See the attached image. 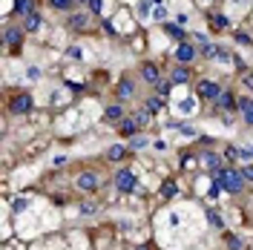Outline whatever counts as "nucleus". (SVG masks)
Segmentation results:
<instances>
[{
	"label": "nucleus",
	"instance_id": "1",
	"mask_svg": "<svg viewBox=\"0 0 253 250\" xmlns=\"http://www.w3.org/2000/svg\"><path fill=\"white\" fill-rule=\"evenodd\" d=\"M216 181H219L221 190H227L230 196H236V193H242L245 190V176H242V170H219L216 173Z\"/></svg>",
	"mask_w": 253,
	"mask_h": 250
},
{
	"label": "nucleus",
	"instance_id": "2",
	"mask_svg": "<svg viewBox=\"0 0 253 250\" xmlns=\"http://www.w3.org/2000/svg\"><path fill=\"white\" fill-rule=\"evenodd\" d=\"M221 92H224V89H221L216 81H210V78H204V81H199V84H196V95H199V98H204V101H216Z\"/></svg>",
	"mask_w": 253,
	"mask_h": 250
},
{
	"label": "nucleus",
	"instance_id": "3",
	"mask_svg": "<svg viewBox=\"0 0 253 250\" xmlns=\"http://www.w3.org/2000/svg\"><path fill=\"white\" fill-rule=\"evenodd\" d=\"M112 181H115V187L121 190V193H135V187H138V179H135L132 170H118Z\"/></svg>",
	"mask_w": 253,
	"mask_h": 250
},
{
	"label": "nucleus",
	"instance_id": "4",
	"mask_svg": "<svg viewBox=\"0 0 253 250\" xmlns=\"http://www.w3.org/2000/svg\"><path fill=\"white\" fill-rule=\"evenodd\" d=\"M9 112H15V115L32 112V95L29 92H18L12 101H9Z\"/></svg>",
	"mask_w": 253,
	"mask_h": 250
},
{
	"label": "nucleus",
	"instance_id": "5",
	"mask_svg": "<svg viewBox=\"0 0 253 250\" xmlns=\"http://www.w3.org/2000/svg\"><path fill=\"white\" fill-rule=\"evenodd\" d=\"M3 40H6V46L15 52V49L23 43V29H20V26H6V29H3Z\"/></svg>",
	"mask_w": 253,
	"mask_h": 250
},
{
	"label": "nucleus",
	"instance_id": "6",
	"mask_svg": "<svg viewBox=\"0 0 253 250\" xmlns=\"http://www.w3.org/2000/svg\"><path fill=\"white\" fill-rule=\"evenodd\" d=\"M75 184H78V190H84V193H95V190H98V184H101V181H98V176H95L92 170H90V173H81V176H78V181H75Z\"/></svg>",
	"mask_w": 253,
	"mask_h": 250
},
{
	"label": "nucleus",
	"instance_id": "7",
	"mask_svg": "<svg viewBox=\"0 0 253 250\" xmlns=\"http://www.w3.org/2000/svg\"><path fill=\"white\" fill-rule=\"evenodd\" d=\"M141 78H144L147 84H153V87H156L158 81H161V69H158L153 61H144V63H141Z\"/></svg>",
	"mask_w": 253,
	"mask_h": 250
},
{
	"label": "nucleus",
	"instance_id": "8",
	"mask_svg": "<svg viewBox=\"0 0 253 250\" xmlns=\"http://www.w3.org/2000/svg\"><path fill=\"white\" fill-rule=\"evenodd\" d=\"M193 37L199 40V52H201L204 58H219V46H216V43H210V40H207L204 35H199V32H196Z\"/></svg>",
	"mask_w": 253,
	"mask_h": 250
},
{
	"label": "nucleus",
	"instance_id": "9",
	"mask_svg": "<svg viewBox=\"0 0 253 250\" xmlns=\"http://www.w3.org/2000/svg\"><path fill=\"white\" fill-rule=\"evenodd\" d=\"M221 161H224V158L216 156V153H210V150H207V153H201V167H204V170H210V173H219Z\"/></svg>",
	"mask_w": 253,
	"mask_h": 250
},
{
	"label": "nucleus",
	"instance_id": "10",
	"mask_svg": "<svg viewBox=\"0 0 253 250\" xmlns=\"http://www.w3.org/2000/svg\"><path fill=\"white\" fill-rule=\"evenodd\" d=\"M90 26H92V20L87 15H72L69 18V29L72 32H90Z\"/></svg>",
	"mask_w": 253,
	"mask_h": 250
},
{
	"label": "nucleus",
	"instance_id": "11",
	"mask_svg": "<svg viewBox=\"0 0 253 250\" xmlns=\"http://www.w3.org/2000/svg\"><path fill=\"white\" fill-rule=\"evenodd\" d=\"M176 58H179L181 63H190L193 58H196V49H193L190 43H184V40H181V43L176 46Z\"/></svg>",
	"mask_w": 253,
	"mask_h": 250
},
{
	"label": "nucleus",
	"instance_id": "12",
	"mask_svg": "<svg viewBox=\"0 0 253 250\" xmlns=\"http://www.w3.org/2000/svg\"><path fill=\"white\" fill-rule=\"evenodd\" d=\"M115 95H118V101L132 98V81H129V78H121V81H118V87H115Z\"/></svg>",
	"mask_w": 253,
	"mask_h": 250
},
{
	"label": "nucleus",
	"instance_id": "13",
	"mask_svg": "<svg viewBox=\"0 0 253 250\" xmlns=\"http://www.w3.org/2000/svg\"><path fill=\"white\" fill-rule=\"evenodd\" d=\"M216 104H219V109H227V112H230V109L236 107V98H233V92H230V89H224V92L216 98Z\"/></svg>",
	"mask_w": 253,
	"mask_h": 250
},
{
	"label": "nucleus",
	"instance_id": "14",
	"mask_svg": "<svg viewBox=\"0 0 253 250\" xmlns=\"http://www.w3.org/2000/svg\"><path fill=\"white\" fill-rule=\"evenodd\" d=\"M239 109L245 112V124L253 126V98H242L239 101Z\"/></svg>",
	"mask_w": 253,
	"mask_h": 250
},
{
	"label": "nucleus",
	"instance_id": "15",
	"mask_svg": "<svg viewBox=\"0 0 253 250\" xmlns=\"http://www.w3.org/2000/svg\"><path fill=\"white\" fill-rule=\"evenodd\" d=\"M107 121H124V109L118 107V104H112V107H107Z\"/></svg>",
	"mask_w": 253,
	"mask_h": 250
},
{
	"label": "nucleus",
	"instance_id": "16",
	"mask_svg": "<svg viewBox=\"0 0 253 250\" xmlns=\"http://www.w3.org/2000/svg\"><path fill=\"white\" fill-rule=\"evenodd\" d=\"M23 29H26V32H37V29H40V15H37V12H32L29 18L23 20Z\"/></svg>",
	"mask_w": 253,
	"mask_h": 250
},
{
	"label": "nucleus",
	"instance_id": "17",
	"mask_svg": "<svg viewBox=\"0 0 253 250\" xmlns=\"http://www.w3.org/2000/svg\"><path fill=\"white\" fill-rule=\"evenodd\" d=\"M187 81H190V69H184V66L173 69V84H187Z\"/></svg>",
	"mask_w": 253,
	"mask_h": 250
},
{
	"label": "nucleus",
	"instance_id": "18",
	"mask_svg": "<svg viewBox=\"0 0 253 250\" xmlns=\"http://www.w3.org/2000/svg\"><path fill=\"white\" fill-rule=\"evenodd\" d=\"M161 107H164V98H150V101H147V107H144V109H147V112H150V115H156V112H161Z\"/></svg>",
	"mask_w": 253,
	"mask_h": 250
},
{
	"label": "nucleus",
	"instance_id": "19",
	"mask_svg": "<svg viewBox=\"0 0 253 250\" xmlns=\"http://www.w3.org/2000/svg\"><path fill=\"white\" fill-rule=\"evenodd\" d=\"M124 156H126V150L121 147V144H115V147H109V150H107V158H109V161H121Z\"/></svg>",
	"mask_w": 253,
	"mask_h": 250
},
{
	"label": "nucleus",
	"instance_id": "20",
	"mask_svg": "<svg viewBox=\"0 0 253 250\" xmlns=\"http://www.w3.org/2000/svg\"><path fill=\"white\" fill-rule=\"evenodd\" d=\"M224 245H227L230 250H242V239L233 236V233H224Z\"/></svg>",
	"mask_w": 253,
	"mask_h": 250
},
{
	"label": "nucleus",
	"instance_id": "21",
	"mask_svg": "<svg viewBox=\"0 0 253 250\" xmlns=\"http://www.w3.org/2000/svg\"><path fill=\"white\" fill-rule=\"evenodd\" d=\"M135 129H138L135 118H124V121H121V135H132Z\"/></svg>",
	"mask_w": 253,
	"mask_h": 250
},
{
	"label": "nucleus",
	"instance_id": "22",
	"mask_svg": "<svg viewBox=\"0 0 253 250\" xmlns=\"http://www.w3.org/2000/svg\"><path fill=\"white\" fill-rule=\"evenodd\" d=\"M176 193H179V184H176V181H164V187H161V196H164V198H173Z\"/></svg>",
	"mask_w": 253,
	"mask_h": 250
},
{
	"label": "nucleus",
	"instance_id": "23",
	"mask_svg": "<svg viewBox=\"0 0 253 250\" xmlns=\"http://www.w3.org/2000/svg\"><path fill=\"white\" fill-rule=\"evenodd\" d=\"M210 23H213V29H227L230 20H227L224 15H210Z\"/></svg>",
	"mask_w": 253,
	"mask_h": 250
},
{
	"label": "nucleus",
	"instance_id": "24",
	"mask_svg": "<svg viewBox=\"0 0 253 250\" xmlns=\"http://www.w3.org/2000/svg\"><path fill=\"white\" fill-rule=\"evenodd\" d=\"M32 12H35V9H32V0H18V15L29 18Z\"/></svg>",
	"mask_w": 253,
	"mask_h": 250
},
{
	"label": "nucleus",
	"instance_id": "25",
	"mask_svg": "<svg viewBox=\"0 0 253 250\" xmlns=\"http://www.w3.org/2000/svg\"><path fill=\"white\" fill-rule=\"evenodd\" d=\"M132 118H135V124H138V126H144L147 121H150V112H147V109H141V112H135Z\"/></svg>",
	"mask_w": 253,
	"mask_h": 250
},
{
	"label": "nucleus",
	"instance_id": "26",
	"mask_svg": "<svg viewBox=\"0 0 253 250\" xmlns=\"http://www.w3.org/2000/svg\"><path fill=\"white\" fill-rule=\"evenodd\" d=\"M49 3H52L55 9H61V12H69V9H72V0H49Z\"/></svg>",
	"mask_w": 253,
	"mask_h": 250
},
{
	"label": "nucleus",
	"instance_id": "27",
	"mask_svg": "<svg viewBox=\"0 0 253 250\" xmlns=\"http://www.w3.org/2000/svg\"><path fill=\"white\" fill-rule=\"evenodd\" d=\"M81 3H87L92 15H98V12H101V6H104V0H81Z\"/></svg>",
	"mask_w": 253,
	"mask_h": 250
},
{
	"label": "nucleus",
	"instance_id": "28",
	"mask_svg": "<svg viewBox=\"0 0 253 250\" xmlns=\"http://www.w3.org/2000/svg\"><path fill=\"white\" fill-rule=\"evenodd\" d=\"M207 219H210V224H213V227H224V221L219 219V213H216V210H207Z\"/></svg>",
	"mask_w": 253,
	"mask_h": 250
},
{
	"label": "nucleus",
	"instance_id": "29",
	"mask_svg": "<svg viewBox=\"0 0 253 250\" xmlns=\"http://www.w3.org/2000/svg\"><path fill=\"white\" fill-rule=\"evenodd\" d=\"M164 29H167V35H173V37H179V40H181V37H184V32L179 29V26H173V23H167V26H164Z\"/></svg>",
	"mask_w": 253,
	"mask_h": 250
},
{
	"label": "nucleus",
	"instance_id": "30",
	"mask_svg": "<svg viewBox=\"0 0 253 250\" xmlns=\"http://www.w3.org/2000/svg\"><path fill=\"white\" fill-rule=\"evenodd\" d=\"M224 161H239V150L236 147H227L224 150Z\"/></svg>",
	"mask_w": 253,
	"mask_h": 250
},
{
	"label": "nucleus",
	"instance_id": "31",
	"mask_svg": "<svg viewBox=\"0 0 253 250\" xmlns=\"http://www.w3.org/2000/svg\"><path fill=\"white\" fill-rule=\"evenodd\" d=\"M156 92H158V98H164V95L170 92V84H167V81H158V84H156Z\"/></svg>",
	"mask_w": 253,
	"mask_h": 250
},
{
	"label": "nucleus",
	"instance_id": "32",
	"mask_svg": "<svg viewBox=\"0 0 253 250\" xmlns=\"http://www.w3.org/2000/svg\"><path fill=\"white\" fill-rule=\"evenodd\" d=\"M242 84H245V87H251V89H253V72H242Z\"/></svg>",
	"mask_w": 253,
	"mask_h": 250
},
{
	"label": "nucleus",
	"instance_id": "33",
	"mask_svg": "<svg viewBox=\"0 0 253 250\" xmlns=\"http://www.w3.org/2000/svg\"><path fill=\"white\" fill-rule=\"evenodd\" d=\"M242 176H245V181H253V164H251V167H245V170H242Z\"/></svg>",
	"mask_w": 253,
	"mask_h": 250
},
{
	"label": "nucleus",
	"instance_id": "34",
	"mask_svg": "<svg viewBox=\"0 0 253 250\" xmlns=\"http://www.w3.org/2000/svg\"><path fill=\"white\" fill-rule=\"evenodd\" d=\"M236 40H239V43H251V37H248L245 32H239V35H236Z\"/></svg>",
	"mask_w": 253,
	"mask_h": 250
},
{
	"label": "nucleus",
	"instance_id": "35",
	"mask_svg": "<svg viewBox=\"0 0 253 250\" xmlns=\"http://www.w3.org/2000/svg\"><path fill=\"white\" fill-rule=\"evenodd\" d=\"M153 18H156V20H164V9H161V6H158L156 12H153Z\"/></svg>",
	"mask_w": 253,
	"mask_h": 250
},
{
	"label": "nucleus",
	"instance_id": "36",
	"mask_svg": "<svg viewBox=\"0 0 253 250\" xmlns=\"http://www.w3.org/2000/svg\"><path fill=\"white\" fill-rule=\"evenodd\" d=\"M135 250H147V248H135Z\"/></svg>",
	"mask_w": 253,
	"mask_h": 250
}]
</instances>
